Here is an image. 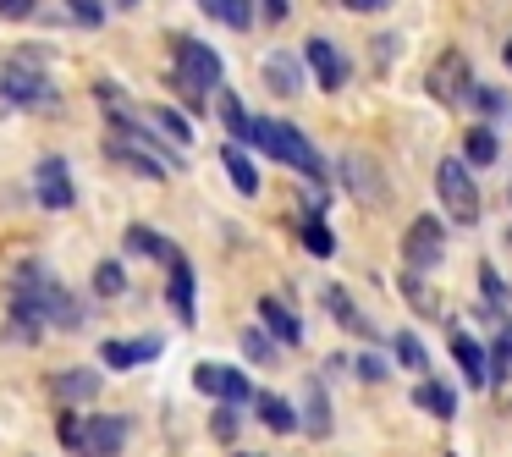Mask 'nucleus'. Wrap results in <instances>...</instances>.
Returning <instances> with one entry per match:
<instances>
[{
	"instance_id": "nucleus-21",
	"label": "nucleus",
	"mask_w": 512,
	"mask_h": 457,
	"mask_svg": "<svg viewBox=\"0 0 512 457\" xmlns=\"http://www.w3.org/2000/svg\"><path fill=\"white\" fill-rule=\"evenodd\" d=\"M221 122H226V133H232V138H254V116L243 111L237 94H221Z\"/></svg>"
},
{
	"instance_id": "nucleus-24",
	"label": "nucleus",
	"mask_w": 512,
	"mask_h": 457,
	"mask_svg": "<svg viewBox=\"0 0 512 457\" xmlns=\"http://www.w3.org/2000/svg\"><path fill=\"white\" fill-rule=\"evenodd\" d=\"M265 78H270V89H276V94H298V67H292L287 56H270L265 61Z\"/></svg>"
},
{
	"instance_id": "nucleus-39",
	"label": "nucleus",
	"mask_w": 512,
	"mask_h": 457,
	"mask_svg": "<svg viewBox=\"0 0 512 457\" xmlns=\"http://www.w3.org/2000/svg\"><path fill=\"white\" fill-rule=\"evenodd\" d=\"M287 12H292V0H265V17H270V23H281Z\"/></svg>"
},
{
	"instance_id": "nucleus-5",
	"label": "nucleus",
	"mask_w": 512,
	"mask_h": 457,
	"mask_svg": "<svg viewBox=\"0 0 512 457\" xmlns=\"http://www.w3.org/2000/svg\"><path fill=\"white\" fill-rule=\"evenodd\" d=\"M446 254V237H441V221H430V215H419V221L402 232V259H408L413 270H430L435 259Z\"/></svg>"
},
{
	"instance_id": "nucleus-3",
	"label": "nucleus",
	"mask_w": 512,
	"mask_h": 457,
	"mask_svg": "<svg viewBox=\"0 0 512 457\" xmlns=\"http://www.w3.org/2000/svg\"><path fill=\"white\" fill-rule=\"evenodd\" d=\"M435 188H441V204L452 210V221H463V226L479 221V188H474V177L463 171L457 155H446L441 166H435Z\"/></svg>"
},
{
	"instance_id": "nucleus-36",
	"label": "nucleus",
	"mask_w": 512,
	"mask_h": 457,
	"mask_svg": "<svg viewBox=\"0 0 512 457\" xmlns=\"http://www.w3.org/2000/svg\"><path fill=\"white\" fill-rule=\"evenodd\" d=\"M34 6L39 0H0V17L6 23H23V17H34Z\"/></svg>"
},
{
	"instance_id": "nucleus-25",
	"label": "nucleus",
	"mask_w": 512,
	"mask_h": 457,
	"mask_svg": "<svg viewBox=\"0 0 512 457\" xmlns=\"http://www.w3.org/2000/svg\"><path fill=\"white\" fill-rule=\"evenodd\" d=\"M199 12H210V17H226L232 28H248V0H199Z\"/></svg>"
},
{
	"instance_id": "nucleus-19",
	"label": "nucleus",
	"mask_w": 512,
	"mask_h": 457,
	"mask_svg": "<svg viewBox=\"0 0 512 457\" xmlns=\"http://www.w3.org/2000/svg\"><path fill=\"white\" fill-rule=\"evenodd\" d=\"M127 248H133V254H144V259H177V248L166 243V237H155L149 232V226H127Z\"/></svg>"
},
{
	"instance_id": "nucleus-1",
	"label": "nucleus",
	"mask_w": 512,
	"mask_h": 457,
	"mask_svg": "<svg viewBox=\"0 0 512 457\" xmlns=\"http://www.w3.org/2000/svg\"><path fill=\"white\" fill-rule=\"evenodd\" d=\"M254 144L265 149V155L287 160V166H292V171H303V177H325L320 149H314V144H309V138H303L292 122H254Z\"/></svg>"
},
{
	"instance_id": "nucleus-8",
	"label": "nucleus",
	"mask_w": 512,
	"mask_h": 457,
	"mask_svg": "<svg viewBox=\"0 0 512 457\" xmlns=\"http://www.w3.org/2000/svg\"><path fill=\"white\" fill-rule=\"evenodd\" d=\"M193 386L210 391V397H221V402H248V375H243V369L199 364V369H193Z\"/></svg>"
},
{
	"instance_id": "nucleus-9",
	"label": "nucleus",
	"mask_w": 512,
	"mask_h": 457,
	"mask_svg": "<svg viewBox=\"0 0 512 457\" xmlns=\"http://www.w3.org/2000/svg\"><path fill=\"white\" fill-rule=\"evenodd\" d=\"M105 149H111V155L116 160H127V166H133V171H144V177H166V155H155V149H149L144 144V138H122V133H111V144H105Z\"/></svg>"
},
{
	"instance_id": "nucleus-11",
	"label": "nucleus",
	"mask_w": 512,
	"mask_h": 457,
	"mask_svg": "<svg viewBox=\"0 0 512 457\" xmlns=\"http://www.w3.org/2000/svg\"><path fill=\"white\" fill-rule=\"evenodd\" d=\"M309 67L320 72V89L325 94L347 83V61H342V50H331V39H309Z\"/></svg>"
},
{
	"instance_id": "nucleus-32",
	"label": "nucleus",
	"mask_w": 512,
	"mask_h": 457,
	"mask_svg": "<svg viewBox=\"0 0 512 457\" xmlns=\"http://www.w3.org/2000/svg\"><path fill=\"white\" fill-rule=\"evenodd\" d=\"M94 287H100V298H122V270L100 265V270H94Z\"/></svg>"
},
{
	"instance_id": "nucleus-27",
	"label": "nucleus",
	"mask_w": 512,
	"mask_h": 457,
	"mask_svg": "<svg viewBox=\"0 0 512 457\" xmlns=\"http://www.w3.org/2000/svg\"><path fill=\"white\" fill-rule=\"evenodd\" d=\"M149 122H155V127H160V133H166V138H171V144H188V138H193V127H188V122H182V116H177V111H166V105H160V111H149Z\"/></svg>"
},
{
	"instance_id": "nucleus-20",
	"label": "nucleus",
	"mask_w": 512,
	"mask_h": 457,
	"mask_svg": "<svg viewBox=\"0 0 512 457\" xmlns=\"http://www.w3.org/2000/svg\"><path fill=\"white\" fill-rule=\"evenodd\" d=\"M221 166H226V177H232V188H237V193H259V171L248 166V155H243V149H226V155H221Z\"/></svg>"
},
{
	"instance_id": "nucleus-12",
	"label": "nucleus",
	"mask_w": 512,
	"mask_h": 457,
	"mask_svg": "<svg viewBox=\"0 0 512 457\" xmlns=\"http://www.w3.org/2000/svg\"><path fill=\"white\" fill-rule=\"evenodd\" d=\"M100 358L111 369H133V364H149V358H160V342L155 336H138V342H105Z\"/></svg>"
},
{
	"instance_id": "nucleus-35",
	"label": "nucleus",
	"mask_w": 512,
	"mask_h": 457,
	"mask_svg": "<svg viewBox=\"0 0 512 457\" xmlns=\"http://www.w3.org/2000/svg\"><path fill=\"white\" fill-rule=\"evenodd\" d=\"M243 347H248V358H259V364H270V358H276V353H270V336L265 331H248Z\"/></svg>"
},
{
	"instance_id": "nucleus-34",
	"label": "nucleus",
	"mask_w": 512,
	"mask_h": 457,
	"mask_svg": "<svg viewBox=\"0 0 512 457\" xmlns=\"http://www.w3.org/2000/svg\"><path fill=\"white\" fill-rule=\"evenodd\" d=\"M210 435H215V441H232V435H237V413L221 408V413L210 419Z\"/></svg>"
},
{
	"instance_id": "nucleus-37",
	"label": "nucleus",
	"mask_w": 512,
	"mask_h": 457,
	"mask_svg": "<svg viewBox=\"0 0 512 457\" xmlns=\"http://www.w3.org/2000/svg\"><path fill=\"white\" fill-rule=\"evenodd\" d=\"M507 369H512V325L496 336V375H507Z\"/></svg>"
},
{
	"instance_id": "nucleus-13",
	"label": "nucleus",
	"mask_w": 512,
	"mask_h": 457,
	"mask_svg": "<svg viewBox=\"0 0 512 457\" xmlns=\"http://www.w3.org/2000/svg\"><path fill=\"white\" fill-rule=\"evenodd\" d=\"M342 177H347V188H353L358 199H386V177H380L364 155H347L342 160Z\"/></svg>"
},
{
	"instance_id": "nucleus-40",
	"label": "nucleus",
	"mask_w": 512,
	"mask_h": 457,
	"mask_svg": "<svg viewBox=\"0 0 512 457\" xmlns=\"http://www.w3.org/2000/svg\"><path fill=\"white\" fill-rule=\"evenodd\" d=\"M358 369H364L369 380H380V375H386V364H380V358H358Z\"/></svg>"
},
{
	"instance_id": "nucleus-22",
	"label": "nucleus",
	"mask_w": 512,
	"mask_h": 457,
	"mask_svg": "<svg viewBox=\"0 0 512 457\" xmlns=\"http://www.w3.org/2000/svg\"><path fill=\"white\" fill-rule=\"evenodd\" d=\"M254 408H259V419H265L270 430H281V435H287V430H298V413H292L281 397H259Z\"/></svg>"
},
{
	"instance_id": "nucleus-26",
	"label": "nucleus",
	"mask_w": 512,
	"mask_h": 457,
	"mask_svg": "<svg viewBox=\"0 0 512 457\" xmlns=\"http://www.w3.org/2000/svg\"><path fill=\"white\" fill-rule=\"evenodd\" d=\"M309 435H331V408H325L320 380H309Z\"/></svg>"
},
{
	"instance_id": "nucleus-4",
	"label": "nucleus",
	"mask_w": 512,
	"mask_h": 457,
	"mask_svg": "<svg viewBox=\"0 0 512 457\" xmlns=\"http://www.w3.org/2000/svg\"><path fill=\"white\" fill-rule=\"evenodd\" d=\"M177 78L188 83L193 94H204V89H215V83L226 78V67H221V56H215L210 45H199V39H177Z\"/></svg>"
},
{
	"instance_id": "nucleus-41",
	"label": "nucleus",
	"mask_w": 512,
	"mask_h": 457,
	"mask_svg": "<svg viewBox=\"0 0 512 457\" xmlns=\"http://www.w3.org/2000/svg\"><path fill=\"white\" fill-rule=\"evenodd\" d=\"M347 12H375V6H386V0H342Z\"/></svg>"
},
{
	"instance_id": "nucleus-6",
	"label": "nucleus",
	"mask_w": 512,
	"mask_h": 457,
	"mask_svg": "<svg viewBox=\"0 0 512 457\" xmlns=\"http://www.w3.org/2000/svg\"><path fill=\"white\" fill-rule=\"evenodd\" d=\"M468 78H474V72H468V56L463 50H446V56L430 67V94L446 100V105H457L468 94Z\"/></svg>"
},
{
	"instance_id": "nucleus-23",
	"label": "nucleus",
	"mask_w": 512,
	"mask_h": 457,
	"mask_svg": "<svg viewBox=\"0 0 512 457\" xmlns=\"http://www.w3.org/2000/svg\"><path fill=\"white\" fill-rule=\"evenodd\" d=\"M325 309H331V314H336V320H342V325H347V331H369V320H364V314H358V309H353V298H347V292H342V287H331V292H325Z\"/></svg>"
},
{
	"instance_id": "nucleus-18",
	"label": "nucleus",
	"mask_w": 512,
	"mask_h": 457,
	"mask_svg": "<svg viewBox=\"0 0 512 457\" xmlns=\"http://www.w3.org/2000/svg\"><path fill=\"white\" fill-rule=\"evenodd\" d=\"M413 402H419L424 413H435V419H452V408H457L452 386H441V380H424V386H413Z\"/></svg>"
},
{
	"instance_id": "nucleus-14",
	"label": "nucleus",
	"mask_w": 512,
	"mask_h": 457,
	"mask_svg": "<svg viewBox=\"0 0 512 457\" xmlns=\"http://www.w3.org/2000/svg\"><path fill=\"white\" fill-rule=\"evenodd\" d=\"M166 298H171V309H177V320L193 325V265L182 254L171 259V292H166Z\"/></svg>"
},
{
	"instance_id": "nucleus-10",
	"label": "nucleus",
	"mask_w": 512,
	"mask_h": 457,
	"mask_svg": "<svg viewBox=\"0 0 512 457\" xmlns=\"http://www.w3.org/2000/svg\"><path fill=\"white\" fill-rule=\"evenodd\" d=\"M39 199H45V210H72V177H67V160L50 155L45 166H39Z\"/></svg>"
},
{
	"instance_id": "nucleus-38",
	"label": "nucleus",
	"mask_w": 512,
	"mask_h": 457,
	"mask_svg": "<svg viewBox=\"0 0 512 457\" xmlns=\"http://www.w3.org/2000/svg\"><path fill=\"white\" fill-rule=\"evenodd\" d=\"M72 17H83V23H100V6H94V0H72Z\"/></svg>"
},
{
	"instance_id": "nucleus-28",
	"label": "nucleus",
	"mask_w": 512,
	"mask_h": 457,
	"mask_svg": "<svg viewBox=\"0 0 512 457\" xmlns=\"http://www.w3.org/2000/svg\"><path fill=\"white\" fill-rule=\"evenodd\" d=\"M468 160H474V166H490V160H496V133H490V127H474V133H468Z\"/></svg>"
},
{
	"instance_id": "nucleus-30",
	"label": "nucleus",
	"mask_w": 512,
	"mask_h": 457,
	"mask_svg": "<svg viewBox=\"0 0 512 457\" xmlns=\"http://www.w3.org/2000/svg\"><path fill=\"white\" fill-rule=\"evenodd\" d=\"M303 243H309V248H314V254H320V259H331V254H336V237L325 232L320 221H309V226H303Z\"/></svg>"
},
{
	"instance_id": "nucleus-33",
	"label": "nucleus",
	"mask_w": 512,
	"mask_h": 457,
	"mask_svg": "<svg viewBox=\"0 0 512 457\" xmlns=\"http://www.w3.org/2000/svg\"><path fill=\"white\" fill-rule=\"evenodd\" d=\"M479 287H485V303H490V309H501V303H507V287H501V276H496V270H479Z\"/></svg>"
},
{
	"instance_id": "nucleus-31",
	"label": "nucleus",
	"mask_w": 512,
	"mask_h": 457,
	"mask_svg": "<svg viewBox=\"0 0 512 457\" xmlns=\"http://www.w3.org/2000/svg\"><path fill=\"white\" fill-rule=\"evenodd\" d=\"M397 364H408V369H424V342H419V336H408V331L397 336Z\"/></svg>"
},
{
	"instance_id": "nucleus-16",
	"label": "nucleus",
	"mask_w": 512,
	"mask_h": 457,
	"mask_svg": "<svg viewBox=\"0 0 512 457\" xmlns=\"http://www.w3.org/2000/svg\"><path fill=\"white\" fill-rule=\"evenodd\" d=\"M50 386H56L61 402H89L94 391H100V375H94V369H61Z\"/></svg>"
},
{
	"instance_id": "nucleus-2",
	"label": "nucleus",
	"mask_w": 512,
	"mask_h": 457,
	"mask_svg": "<svg viewBox=\"0 0 512 457\" xmlns=\"http://www.w3.org/2000/svg\"><path fill=\"white\" fill-rule=\"evenodd\" d=\"M61 441H67L78 457H116L122 441H127V419L122 413H100V419H89V424L61 419Z\"/></svg>"
},
{
	"instance_id": "nucleus-17",
	"label": "nucleus",
	"mask_w": 512,
	"mask_h": 457,
	"mask_svg": "<svg viewBox=\"0 0 512 457\" xmlns=\"http://www.w3.org/2000/svg\"><path fill=\"white\" fill-rule=\"evenodd\" d=\"M452 358L463 364V380H468V386H485V380H490L485 353H479V342H474V336H463V331H457V336H452Z\"/></svg>"
},
{
	"instance_id": "nucleus-7",
	"label": "nucleus",
	"mask_w": 512,
	"mask_h": 457,
	"mask_svg": "<svg viewBox=\"0 0 512 457\" xmlns=\"http://www.w3.org/2000/svg\"><path fill=\"white\" fill-rule=\"evenodd\" d=\"M0 105H56V89H50L39 72H0Z\"/></svg>"
},
{
	"instance_id": "nucleus-42",
	"label": "nucleus",
	"mask_w": 512,
	"mask_h": 457,
	"mask_svg": "<svg viewBox=\"0 0 512 457\" xmlns=\"http://www.w3.org/2000/svg\"><path fill=\"white\" fill-rule=\"evenodd\" d=\"M501 56H507V67H512V45H507V50H501Z\"/></svg>"
},
{
	"instance_id": "nucleus-15",
	"label": "nucleus",
	"mask_w": 512,
	"mask_h": 457,
	"mask_svg": "<svg viewBox=\"0 0 512 457\" xmlns=\"http://www.w3.org/2000/svg\"><path fill=\"white\" fill-rule=\"evenodd\" d=\"M259 320H265L270 331L281 336V342H303V325H298V314H292L281 298H259Z\"/></svg>"
},
{
	"instance_id": "nucleus-29",
	"label": "nucleus",
	"mask_w": 512,
	"mask_h": 457,
	"mask_svg": "<svg viewBox=\"0 0 512 457\" xmlns=\"http://www.w3.org/2000/svg\"><path fill=\"white\" fill-rule=\"evenodd\" d=\"M402 292H408V303H413L419 314H441V303H435V292L424 287L419 276H402Z\"/></svg>"
}]
</instances>
